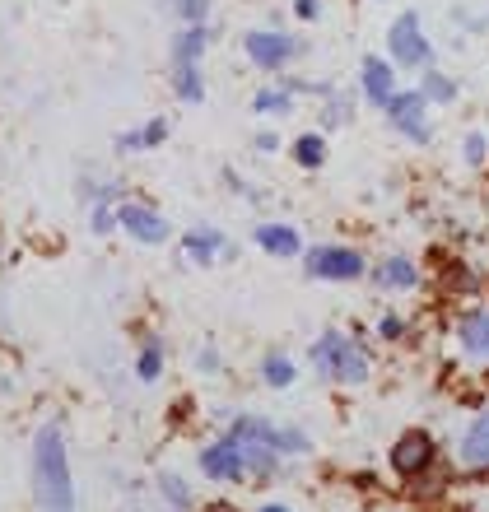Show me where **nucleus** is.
<instances>
[{
  "mask_svg": "<svg viewBox=\"0 0 489 512\" xmlns=\"http://www.w3.org/2000/svg\"><path fill=\"white\" fill-rule=\"evenodd\" d=\"M33 480L47 508H75V485H70V461H66V438L56 424L38 433L33 443Z\"/></svg>",
  "mask_w": 489,
  "mask_h": 512,
  "instance_id": "1",
  "label": "nucleus"
},
{
  "mask_svg": "<svg viewBox=\"0 0 489 512\" xmlns=\"http://www.w3.org/2000/svg\"><path fill=\"white\" fill-rule=\"evenodd\" d=\"M313 364L322 368V378L331 382H364L368 378V354L340 331H326L313 350Z\"/></svg>",
  "mask_w": 489,
  "mask_h": 512,
  "instance_id": "2",
  "label": "nucleus"
},
{
  "mask_svg": "<svg viewBox=\"0 0 489 512\" xmlns=\"http://www.w3.org/2000/svg\"><path fill=\"white\" fill-rule=\"evenodd\" d=\"M308 275L313 280H359L364 256L350 247H317V252H308Z\"/></svg>",
  "mask_w": 489,
  "mask_h": 512,
  "instance_id": "3",
  "label": "nucleus"
},
{
  "mask_svg": "<svg viewBox=\"0 0 489 512\" xmlns=\"http://www.w3.org/2000/svg\"><path fill=\"white\" fill-rule=\"evenodd\" d=\"M387 47H392V56L401 66H424L429 61V42L420 33V14H401L392 24V33H387Z\"/></svg>",
  "mask_w": 489,
  "mask_h": 512,
  "instance_id": "4",
  "label": "nucleus"
},
{
  "mask_svg": "<svg viewBox=\"0 0 489 512\" xmlns=\"http://www.w3.org/2000/svg\"><path fill=\"white\" fill-rule=\"evenodd\" d=\"M201 471L210 475V480H238V475L247 471V461H243V447H238V438H224V443L215 447H205L201 452Z\"/></svg>",
  "mask_w": 489,
  "mask_h": 512,
  "instance_id": "5",
  "label": "nucleus"
},
{
  "mask_svg": "<svg viewBox=\"0 0 489 512\" xmlns=\"http://www.w3.org/2000/svg\"><path fill=\"white\" fill-rule=\"evenodd\" d=\"M392 466L401 475H420V471H429V466H434V438H429V433H406V438H401V443L392 447Z\"/></svg>",
  "mask_w": 489,
  "mask_h": 512,
  "instance_id": "6",
  "label": "nucleus"
},
{
  "mask_svg": "<svg viewBox=\"0 0 489 512\" xmlns=\"http://www.w3.org/2000/svg\"><path fill=\"white\" fill-rule=\"evenodd\" d=\"M294 52H299V42L285 38V33H247V56H252L257 66H266V70L285 66Z\"/></svg>",
  "mask_w": 489,
  "mask_h": 512,
  "instance_id": "7",
  "label": "nucleus"
},
{
  "mask_svg": "<svg viewBox=\"0 0 489 512\" xmlns=\"http://www.w3.org/2000/svg\"><path fill=\"white\" fill-rule=\"evenodd\" d=\"M387 117H392L396 131H406L410 140H429V126H424V94H396L387 103Z\"/></svg>",
  "mask_w": 489,
  "mask_h": 512,
  "instance_id": "8",
  "label": "nucleus"
},
{
  "mask_svg": "<svg viewBox=\"0 0 489 512\" xmlns=\"http://www.w3.org/2000/svg\"><path fill=\"white\" fill-rule=\"evenodd\" d=\"M122 229L131 233V238H140V243H163V238H168V224H163L154 210H145V205H126Z\"/></svg>",
  "mask_w": 489,
  "mask_h": 512,
  "instance_id": "9",
  "label": "nucleus"
},
{
  "mask_svg": "<svg viewBox=\"0 0 489 512\" xmlns=\"http://www.w3.org/2000/svg\"><path fill=\"white\" fill-rule=\"evenodd\" d=\"M462 466H471V471H485L489 466V410L466 429L462 438Z\"/></svg>",
  "mask_w": 489,
  "mask_h": 512,
  "instance_id": "10",
  "label": "nucleus"
},
{
  "mask_svg": "<svg viewBox=\"0 0 489 512\" xmlns=\"http://www.w3.org/2000/svg\"><path fill=\"white\" fill-rule=\"evenodd\" d=\"M364 94L373 98V103H382V108L396 98L392 66H387V61H378V56H368V61H364Z\"/></svg>",
  "mask_w": 489,
  "mask_h": 512,
  "instance_id": "11",
  "label": "nucleus"
},
{
  "mask_svg": "<svg viewBox=\"0 0 489 512\" xmlns=\"http://www.w3.org/2000/svg\"><path fill=\"white\" fill-rule=\"evenodd\" d=\"M462 350L489 359V312H466L462 317Z\"/></svg>",
  "mask_w": 489,
  "mask_h": 512,
  "instance_id": "12",
  "label": "nucleus"
},
{
  "mask_svg": "<svg viewBox=\"0 0 489 512\" xmlns=\"http://www.w3.org/2000/svg\"><path fill=\"white\" fill-rule=\"evenodd\" d=\"M205 47H210V28L205 24H191L182 38H177V66H201V56H205Z\"/></svg>",
  "mask_w": 489,
  "mask_h": 512,
  "instance_id": "13",
  "label": "nucleus"
},
{
  "mask_svg": "<svg viewBox=\"0 0 489 512\" xmlns=\"http://www.w3.org/2000/svg\"><path fill=\"white\" fill-rule=\"evenodd\" d=\"M257 247H266V252H275V256H294L303 243H299V233L285 229V224H261V229H257Z\"/></svg>",
  "mask_w": 489,
  "mask_h": 512,
  "instance_id": "14",
  "label": "nucleus"
},
{
  "mask_svg": "<svg viewBox=\"0 0 489 512\" xmlns=\"http://www.w3.org/2000/svg\"><path fill=\"white\" fill-rule=\"evenodd\" d=\"M378 284L382 289H415V266H410L406 256H392V261H382Z\"/></svg>",
  "mask_w": 489,
  "mask_h": 512,
  "instance_id": "15",
  "label": "nucleus"
},
{
  "mask_svg": "<svg viewBox=\"0 0 489 512\" xmlns=\"http://www.w3.org/2000/svg\"><path fill=\"white\" fill-rule=\"evenodd\" d=\"M294 159H299L303 168H322V159H326L322 135H299V140H294Z\"/></svg>",
  "mask_w": 489,
  "mask_h": 512,
  "instance_id": "16",
  "label": "nucleus"
},
{
  "mask_svg": "<svg viewBox=\"0 0 489 512\" xmlns=\"http://www.w3.org/2000/svg\"><path fill=\"white\" fill-rule=\"evenodd\" d=\"M261 373H266L271 387H294V359H285V354H271V359L261 364Z\"/></svg>",
  "mask_w": 489,
  "mask_h": 512,
  "instance_id": "17",
  "label": "nucleus"
},
{
  "mask_svg": "<svg viewBox=\"0 0 489 512\" xmlns=\"http://www.w3.org/2000/svg\"><path fill=\"white\" fill-rule=\"evenodd\" d=\"M177 94L187 98V103H201V94H205L201 70H196V66H177Z\"/></svg>",
  "mask_w": 489,
  "mask_h": 512,
  "instance_id": "18",
  "label": "nucleus"
},
{
  "mask_svg": "<svg viewBox=\"0 0 489 512\" xmlns=\"http://www.w3.org/2000/svg\"><path fill=\"white\" fill-rule=\"evenodd\" d=\"M182 247H187V252H196L201 261H210V256L219 252V233H187V238H182Z\"/></svg>",
  "mask_w": 489,
  "mask_h": 512,
  "instance_id": "19",
  "label": "nucleus"
},
{
  "mask_svg": "<svg viewBox=\"0 0 489 512\" xmlns=\"http://www.w3.org/2000/svg\"><path fill=\"white\" fill-rule=\"evenodd\" d=\"M136 373H140V382H154V378H159V373H163V354H159V345H145V350H140Z\"/></svg>",
  "mask_w": 489,
  "mask_h": 512,
  "instance_id": "20",
  "label": "nucleus"
},
{
  "mask_svg": "<svg viewBox=\"0 0 489 512\" xmlns=\"http://www.w3.org/2000/svg\"><path fill=\"white\" fill-rule=\"evenodd\" d=\"M163 135H168V126H163V122H150V131L126 135V140H122V149H150V145H159Z\"/></svg>",
  "mask_w": 489,
  "mask_h": 512,
  "instance_id": "21",
  "label": "nucleus"
},
{
  "mask_svg": "<svg viewBox=\"0 0 489 512\" xmlns=\"http://www.w3.org/2000/svg\"><path fill=\"white\" fill-rule=\"evenodd\" d=\"M424 98H434V103H452V98H457V84L443 80V75H429V80H424Z\"/></svg>",
  "mask_w": 489,
  "mask_h": 512,
  "instance_id": "22",
  "label": "nucleus"
},
{
  "mask_svg": "<svg viewBox=\"0 0 489 512\" xmlns=\"http://www.w3.org/2000/svg\"><path fill=\"white\" fill-rule=\"evenodd\" d=\"M159 485H163V494H168V503H173V508H187V503H191V489L182 485L177 475H163Z\"/></svg>",
  "mask_w": 489,
  "mask_h": 512,
  "instance_id": "23",
  "label": "nucleus"
},
{
  "mask_svg": "<svg viewBox=\"0 0 489 512\" xmlns=\"http://www.w3.org/2000/svg\"><path fill=\"white\" fill-rule=\"evenodd\" d=\"M177 14H182L187 24H201L205 14H210V0H177Z\"/></svg>",
  "mask_w": 489,
  "mask_h": 512,
  "instance_id": "24",
  "label": "nucleus"
},
{
  "mask_svg": "<svg viewBox=\"0 0 489 512\" xmlns=\"http://www.w3.org/2000/svg\"><path fill=\"white\" fill-rule=\"evenodd\" d=\"M252 108L257 112H289V94H261Z\"/></svg>",
  "mask_w": 489,
  "mask_h": 512,
  "instance_id": "25",
  "label": "nucleus"
},
{
  "mask_svg": "<svg viewBox=\"0 0 489 512\" xmlns=\"http://www.w3.org/2000/svg\"><path fill=\"white\" fill-rule=\"evenodd\" d=\"M485 159V135H466V163Z\"/></svg>",
  "mask_w": 489,
  "mask_h": 512,
  "instance_id": "26",
  "label": "nucleus"
},
{
  "mask_svg": "<svg viewBox=\"0 0 489 512\" xmlns=\"http://www.w3.org/2000/svg\"><path fill=\"white\" fill-rule=\"evenodd\" d=\"M382 336H387V340L401 336V317H387V322H382Z\"/></svg>",
  "mask_w": 489,
  "mask_h": 512,
  "instance_id": "27",
  "label": "nucleus"
},
{
  "mask_svg": "<svg viewBox=\"0 0 489 512\" xmlns=\"http://www.w3.org/2000/svg\"><path fill=\"white\" fill-rule=\"evenodd\" d=\"M94 229H98V233L112 229V215H108V210H98V215H94Z\"/></svg>",
  "mask_w": 489,
  "mask_h": 512,
  "instance_id": "28",
  "label": "nucleus"
},
{
  "mask_svg": "<svg viewBox=\"0 0 489 512\" xmlns=\"http://www.w3.org/2000/svg\"><path fill=\"white\" fill-rule=\"evenodd\" d=\"M299 14L303 19H317V0H299Z\"/></svg>",
  "mask_w": 489,
  "mask_h": 512,
  "instance_id": "29",
  "label": "nucleus"
}]
</instances>
